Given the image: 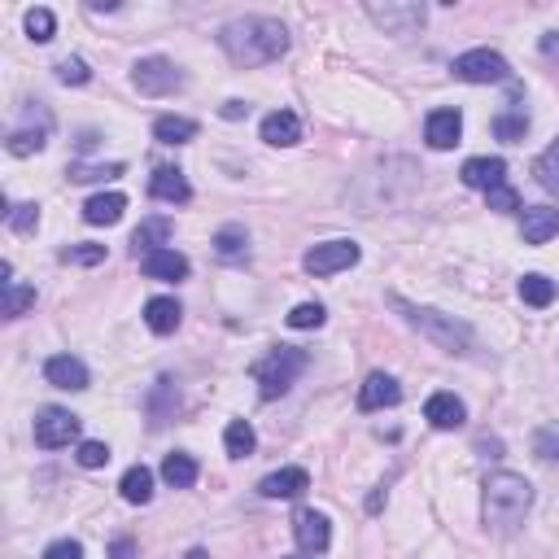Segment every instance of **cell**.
Masks as SVG:
<instances>
[{"label":"cell","instance_id":"obj_1","mask_svg":"<svg viewBox=\"0 0 559 559\" xmlns=\"http://www.w3.org/2000/svg\"><path fill=\"white\" fill-rule=\"evenodd\" d=\"M219 49L245 70L271 66L289 53V27L276 18H258V14L236 18L228 27H219Z\"/></svg>","mask_w":559,"mask_h":559},{"label":"cell","instance_id":"obj_2","mask_svg":"<svg viewBox=\"0 0 559 559\" xmlns=\"http://www.w3.org/2000/svg\"><path fill=\"white\" fill-rule=\"evenodd\" d=\"M533 507V485L516 472H494L485 481V525L494 533H511Z\"/></svg>","mask_w":559,"mask_h":559},{"label":"cell","instance_id":"obj_3","mask_svg":"<svg viewBox=\"0 0 559 559\" xmlns=\"http://www.w3.org/2000/svg\"><path fill=\"white\" fill-rule=\"evenodd\" d=\"M394 306L407 315L411 328H420L424 337L433 341L437 350H446V354H468L472 350V328L463 324V319L442 315V311H433V306H411V302H402V297H394Z\"/></svg>","mask_w":559,"mask_h":559},{"label":"cell","instance_id":"obj_4","mask_svg":"<svg viewBox=\"0 0 559 559\" xmlns=\"http://www.w3.org/2000/svg\"><path fill=\"white\" fill-rule=\"evenodd\" d=\"M306 372V350H297V346H276L267 354L263 363H258V394H263L267 402H276L284 398L289 389L297 385V376Z\"/></svg>","mask_w":559,"mask_h":559},{"label":"cell","instance_id":"obj_5","mask_svg":"<svg viewBox=\"0 0 559 559\" xmlns=\"http://www.w3.org/2000/svg\"><path fill=\"white\" fill-rule=\"evenodd\" d=\"M132 83L140 97H171V92L184 88V70L166 57H140L132 70Z\"/></svg>","mask_w":559,"mask_h":559},{"label":"cell","instance_id":"obj_6","mask_svg":"<svg viewBox=\"0 0 559 559\" xmlns=\"http://www.w3.org/2000/svg\"><path fill=\"white\" fill-rule=\"evenodd\" d=\"M450 70H455V79H463V83H507V79H511L507 57L494 53V49L459 53L455 62H450Z\"/></svg>","mask_w":559,"mask_h":559},{"label":"cell","instance_id":"obj_7","mask_svg":"<svg viewBox=\"0 0 559 559\" xmlns=\"http://www.w3.org/2000/svg\"><path fill=\"white\" fill-rule=\"evenodd\" d=\"M79 437V415H70L66 407H44L35 415V446L44 450H62Z\"/></svg>","mask_w":559,"mask_h":559},{"label":"cell","instance_id":"obj_8","mask_svg":"<svg viewBox=\"0 0 559 559\" xmlns=\"http://www.w3.org/2000/svg\"><path fill=\"white\" fill-rule=\"evenodd\" d=\"M359 254H363V249L354 241H324V245L306 249L302 267L311 271V276H337V271H346V267L359 263Z\"/></svg>","mask_w":559,"mask_h":559},{"label":"cell","instance_id":"obj_9","mask_svg":"<svg viewBox=\"0 0 559 559\" xmlns=\"http://www.w3.org/2000/svg\"><path fill=\"white\" fill-rule=\"evenodd\" d=\"M424 5H415V0H407V5H367V18L376 22L385 35H411L415 27H424Z\"/></svg>","mask_w":559,"mask_h":559},{"label":"cell","instance_id":"obj_10","mask_svg":"<svg viewBox=\"0 0 559 559\" xmlns=\"http://www.w3.org/2000/svg\"><path fill=\"white\" fill-rule=\"evenodd\" d=\"M293 538H297V546H302V551H311V555L328 551V542H332L328 516H324V511H315V507H302L293 516Z\"/></svg>","mask_w":559,"mask_h":559},{"label":"cell","instance_id":"obj_11","mask_svg":"<svg viewBox=\"0 0 559 559\" xmlns=\"http://www.w3.org/2000/svg\"><path fill=\"white\" fill-rule=\"evenodd\" d=\"M402 402V385L389 372H372L359 385V411H385Z\"/></svg>","mask_w":559,"mask_h":559},{"label":"cell","instance_id":"obj_12","mask_svg":"<svg viewBox=\"0 0 559 559\" xmlns=\"http://www.w3.org/2000/svg\"><path fill=\"white\" fill-rule=\"evenodd\" d=\"M149 193L158 201H171V206H184V201H193V184L180 166H158L149 180Z\"/></svg>","mask_w":559,"mask_h":559},{"label":"cell","instance_id":"obj_13","mask_svg":"<svg viewBox=\"0 0 559 559\" xmlns=\"http://www.w3.org/2000/svg\"><path fill=\"white\" fill-rule=\"evenodd\" d=\"M463 136V114L459 110H433L424 123V140L433 149H455Z\"/></svg>","mask_w":559,"mask_h":559},{"label":"cell","instance_id":"obj_14","mask_svg":"<svg viewBox=\"0 0 559 559\" xmlns=\"http://www.w3.org/2000/svg\"><path fill=\"white\" fill-rule=\"evenodd\" d=\"M424 420L433 428H442V433H455V428H463V420H468V407H463L455 394H433L424 402Z\"/></svg>","mask_w":559,"mask_h":559},{"label":"cell","instance_id":"obj_15","mask_svg":"<svg viewBox=\"0 0 559 559\" xmlns=\"http://www.w3.org/2000/svg\"><path fill=\"white\" fill-rule=\"evenodd\" d=\"M520 236H525V245H546L551 236H559V210L555 206H525Z\"/></svg>","mask_w":559,"mask_h":559},{"label":"cell","instance_id":"obj_16","mask_svg":"<svg viewBox=\"0 0 559 559\" xmlns=\"http://www.w3.org/2000/svg\"><path fill=\"white\" fill-rule=\"evenodd\" d=\"M44 380L49 385H57V389H88V367H83L75 354H53L49 363H44Z\"/></svg>","mask_w":559,"mask_h":559},{"label":"cell","instance_id":"obj_17","mask_svg":"<svg viewBox=\"0 0 559 559\" xmlns=\"http://www.w3.org/2000/svg\"><path fill=\"white\" fill-rule=\"evenodd\" d=\"M459 175H463V184H468V188H481V193H490V188L507 184V162L503 158H468Z\"/></svg>","mask_w":559,"mask_h":559},{"label":"cell","instance_id":"obj_18","mask_svg":"<svg viewBox=\"0 0 559 559\" xmlns=\"http://www.w3.org/2000/svg\"><path fill=\"white\" fill-rule=\"evenodd\" d=\"M306 490H311L306 468H280V472H271V477L258 481V494H263V498H297Z\"/></svg>","mask_w":559,"mask_h":559},{"label":"cell","instance_id":"obj_19","mask_svg":"<svg viewBox=\"0 0 559 559\" xmlns=\"http://www.w3.org/2000/svg\"><path fill=\"white\" fill-rule=\"evenodd\" d=\"M140 271L149 280H184L188 276V258L180 249H153V254L140 258Z\"/></svg>","mask_w":559,"mask_h":559},{"label":"cell","instance_id":"obj_20","mask_svg":"<svg viewBox=\"0 0 559 559\" xmlns=\"http://www.w3.org/2000/svg\"><path fill=\"white\" fill-rule=\"evenodd\" d=\"M263 140L267 145H276V149H289L302 140V123H297V114L293 110H271L263 118Z\"/></svg>","mask_w":559,"mask_h":559},{"label":"cell","instance_id":"obj_21","mask_svg":"<svg viewBox=\"0 0 559 559\" xmlns=\"http://www.w3.org/2000/svg\"><path fill=\"white\" fill-rule=\"evenodd\" d=\"M123 210H127L123 193H97V197H88V206H83V219H88L92 228H114V223L123 219Z\"/></svg>","mask_w":559,"mask_h":559},{"label":"cell","instance_id":"obj_22","mask_svg":"<svg viewBox=\"0 0 559 559\" xmlns=\"http://www.w3.org/2000/svg\"><path fill=\"white\" fill-rule=\"evenodd\" d=\"M180 319H184V311L175 297H153V302H145V324H149V332H158V337H171V332L180 328Z\"/></svg>","mask_w":559,"mask_h":559},{"label":"cell","instance_id":"obj_23","mask_svg":"<svg viewBox=\"0 0 559 559\" xmlns=\"http://www.w3.org/2000/svg\"><path fill=\"white\" fill-rule=\"evenodd\" d=\"M153 140H158V145H188V140H197V123L184 114H162L158 123H153Z\"/></svg>","mask_w":559,"mask_h":559},{"label":"cell","instance_id":"obj_24","mask_svg":"<svg viewBox=\"0 0 559 559\" xmlns=\"http://www.w3.org/2000/svg\"><path fill=\"white\" fill-rule=\"evenodd\" d=\"M162 481L171 485V490H188V485H197V459L184 455V450H171V455L162 459Z\"/></svg>","mask_w":559,"mask_h":559},{"label":"cell","instance_id":"obj_25","mask_svg":"<svg viewBox=\"0 0 559 559\" xmlns=\"http://www.w3.org/2000/svg\"><path fill=\"white\" fill-rule=\"evenodd\" d=\"M166 241H171V219H145L140 228L132 232V249H136V258H145V254H153V249H162Z\"/></svg>","mask_w":559,"mask_h":559},{"label":"cell","instance_id":"obj_26","mask_svg":"<svg viewBox=\"0 0 559 559\" xmlns=\"http://www.w3.org/2000/svg\"><path fill=\"white\" fill-rule=\"evenodd\" d=\"M118 494H123L127 503H140V507H145L149 498H153V472L145 468V463L127 468V472H123V481H118Z\"/></svg>","mask_w":559,"mask_h":559},{"label":"cell","instance_id":"obj_27","mask_svg":"<svg viewBox=\"0 0 559 559\" xmlns=\"http://www.w3.org/2000/svg\"><path fill=\"white\" fill-rule=\"evenodd\" d=\"M249 249V232L241 228V223H228V228L214 232V254L228 258V263H236V258H245Z\"/></svg>","mask_w":559,"mask_h":559},{"label":"cell","instance_id":"obj_28","mask_svg":"<svg viewBox=\"0 0 559 559\" xmlns=\"http://www.w3.org/2000/svg\"><path fill=\"white\" fill-rule=\"evenodd\" d=\"M520 302L525 306H551L555 302V280L551 276H542V271H533V276H525L520 280Z\"/></svg>","mask_w":559,"mask_h":559},{"label":"cell","instance_id":"obj_29","mask_svg":"<svg viewBox=\"0 0 559 559\" xmlns=\"http://www.w3.org/2000/svg\"><path fill=\"white\" fill-rule=\"evenodd\" d=\"M223 446H228V455H232V459L254 455V446H258L254 424H249V420H232V424H228V433H223Z\"/></svg>","mask_w":559,"mask_h":559},{"label":"cell","instance_id":"obj_30","mask_svg":"<svg viewBox=\"0 0 559 559\" xmlns=\"http://www.w3.org/2000/svg\"><path fill=\"white\" fill-rule=\"evenodd\" d=\"M533 175H538V184L546 188V193L559 197V140L542 149V158L533 162Z\"/></svg>","mask_w":559,"mask_h":559},{"label":"cell","instance_id":"obj_31","mask_svg":"<svg viewBox=\"0 0 559 559\" xmlns=\"http://www.w3.org/2000/svg\"><path fill=\"white\" fill-rule=\"evenodd\" d=\"M44 145H49V127H40V132H31V127H22V132H14L5 140V149L14 153V158H31V153H40Z\"/></svg>","mask_w":559,"mask_h":559},{"label":"cell","instance_id":"obj_32","mask_svg":"<svg viewBox=\"0 0 559 559\" xmlns=\"http://www.w3.org/2000/svg\"><path fill=\"white\" fill-rule=\"evenodd\" d=\"M5 223H9V232L27 236V232L40 228V206H35V201H18V206L5 210Z\"/></svg>","mask_w":559,"mask_h":559},{"label":"cell","instance_id":"obj_33","mask_svg":"<svg viewBox=\"0 0 559 559\" xmlns=\"http://www.w3.org/2000/svg\"><path fill=\"white\" fill-rule=\"evenodd\" d=\"M57 258H62L66 267H101V263H105V245H92V241H83V245H66Z\"/></svg>","mask_w":559,"mask_h":559},{"label":"cell","instance_id":"obj_34","mask_svg":"<svg viewBox=\"0 0 559 559\" xmlns=\"http://www.w3.org/2000/svg\"><path fill=\"white\" fill-rule=\"evenodd\" d=\"M529 132V114L525 110H516V114H498L494 118V136L498 140H507V145H520Z\"/></svg>","mask_w":559,"mask_h":559},{"label":"cell","instance_id":"obj_35","mask_svg":"<svg viewBox=\"0 0 559 559\" xmlns=\"http://www.w3.org/2000/svg\"><path fill=\"white\" fill-rule=\"evenodd\" d=\"M31 306H35V289H31V284H18V280L5 284V315H9V319L27 315Z\"/></svg>","mask_w":559,"mask_h":559},{"label":"cell","instance_id":"obj_36","mask_svg":"<svg viewBox=\"0 0 559 559\" xmlns=\"http://www.w3.org/2000/svg\"><path fill=\"white\" fill-rule=\"evenodd\" d=\"M533 455L542 463H559V424H542L533 433Z\"/></svg>","mask_w":559,"mask_h":559},{"label":"cell","instance_id":"obj_37","mask_svg":"<svg viewBox=\"0 0 559 559\" xmlns=\"http://www.w3.org/2000/svg\"><path fill=\"white\" fill-rule=\"evenodd\" d=\"M127 166L123 162H110V166H83V162H75L70 166V180L75 184H92V180H118Z\"/></svg>","mask_w":559,"mask_h":559},{"label":"cell","instance_id":"obj_38","mask_svg":"<svg viewBox=\"0 0 559 559\" xmlns=\"http://www.w3.org/2000/svg\"><path fill=\"white\" fill-rule=\"evenodd\" d=\"M53 31H57L53 9H31V14H27V35H31V40H35V44H49Z\"/></svg>","mask_w":559,"mask_h":559},{"label":"cell","instance_id":"obj_39","mask_svg":"<svg viewBox=\"0 0 559 559\" xmlns=\"http://www.w3.org/2000/svg\"><path fill=\"white\" fill-rule=\"evenodd\" d=\"M324 319H328V311L319 302H297L289 311V328H324Z\"/></svg>","mask_w":559,"mask_h":559},{"label":"cell","instance_id":"obj_40","mask_svg":"<svg viewBox=\"0 0 559 559\" xmlns=\"http://www.w3.org/2000/svg\"><path fill=\"white\" fill-rule=\"evenodd\" d=\"M57 79L70 83V88H83V83L92 79V70H88L83 57H62V62H57Z\"/></svg>","mask_w":559,"mask_h":559},{"label":"cell","instance_id":"obj_41","mask_svg":"<svg viewBox=\"0 0 559 559\" xmlns=\"http://www.w3.org/2000/svg\"><path fill=\"white\" fill-rule=\"evenodd\" d=\"M485 206L498 210V214H516L520 210V193L511 184H498V188H490V193H485Z\"/></svg>","mask_w":559,"mask_h":559},{"label":"cell","instance_id":"obj_42","mask_svg":"<svg viewBox=\"0 0 559 559\" xmlns=\"http://www.w3.org/2000/svg\"><path fill=\"white\" fill-rule=\"evenodd\" d=\"M79 468H105L110 463V446L105 442H79Z\"/></svg>","mask_w":559,"mask_h":559},{"label":"cell","instance_id":"obj_43","mask_svg":"<svg viewBox=\"0 0 559 559\" xmlns=\"http://www.w3.org/2000/svg\"><path fill=\"white\" fill-rule=\"evenodd\" d=\"M44 559H83V546L70 542V538H62V542H53L49 551H44Z\"/></svg>","mask_w":559,"mask_h":559},{"label":"cell","instance_id":"obj_44","mask_svg":"<svg viewBox=\"0 0 559 559\" xmlns=\"http://www.w3.org/2000/svg\"><path fill=\"white\" fill-rule=\"evenodd\" d=\"M110 559H136V542H132V538H114Z\"/></svg>","mask_w":559,"mask_h":559},{"label":"cell","instance_id":"obj_45","mask_svg":"<svg viewBox=\"0 0 559 559\" xmlns=\"http://www.w3.org/2000/svg\"><path fill=\"white\" fill-rule=\"evenodd\" d=\"M245 114H249L245 101H228V105H223V118H232V123H236V118H245Z\"/></svg>","mask_w":559,"mask_h":559},{"label":"cell","instance_id":"obj_46","mask_svg":"<svg viewBox=\"0 0 559 559\" xmlns=\"http://www.w3.org/2000/svg\"><path fill=\"white\" fill-rule=\"evenodd\" d=\"M0 284H14V263H0Z\"/></svg>","mask_w":559,"mask_h":559},{"label":"cell","instance_id":"obj_47","mask_svg":"<svg viewBox=\"0 0 559 559\" xmlns=\"http://www.w3.org/2000/svg\"><path fill=\"white\" fill-rule=\"evenodd\" d=\"M184 559H210V551H201V546H193V551H188Z\"/></svg>","mask_w":559,"mask_h":559},{"label":"cell","instance_id":"obj_48","mask_svg":"<svg viewBox=\"0 0 559 559\" xmlns=\"http://www.w3.org/2000/svg\"><path fill=\"white\" fill-rule=\"evenodd\" d=\"M293 559H302V555H293Z\"/></svg>","mask_w":559,"mask_h":559}]
</instances>
